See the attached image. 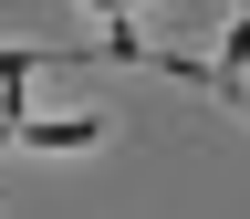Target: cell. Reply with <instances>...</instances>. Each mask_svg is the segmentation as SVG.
I'll use <instances>...</instances> for the list:
<instances>
[{"label": "cell", "instance_id": "1", "mask_svg": "<svg viewBox=\"0 0 250 219\" xmlns=\"http://www.w3.org/2000/svg\"><path fill=\"white\" fill-rule=\"evenodd\" d=\"M208 94L240 115V94H250V0L229 11V42H219V73H208Z\"/></svg>", "mask_w": 250, "mask_h": 219}, {"label": "cell", "instance_id": "2", "mask_svg": "<svg viewBox=\"0 0 250 219\" xmlns=\"http://www.w3.org/2000/svg\"><path fill=\"white\" fill-rule=\"evenodd\" d=\"M104 136H115L104 115H21L11 146H104Z\"/></svg>", "mask_w": 250, "mask_h": 219}, {"label": "cell", "instance_id": "3", "mask_svg": "<svg viewBox=\"0 0 250 219\" xmlns=\"http://www.w3.org/2000/svg\"><path fill=\"white\" fill-rule=\"evenodd\" d=\"M83 11H104V21H125V0H83Z\"/></svg>", "mask_w": 250, "mask_h": 219}]
</instances>
